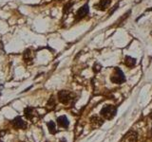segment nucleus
Returning <instances> with one entry per match:
<instances>
[{
  "mask_svg": "<svg viewBox=\"0 0 152 142\" xmlns=\"http://www.w3.org/2000/svg\"><path fill=\"white\" fill-rule=\"evenodd\" d=\"M57 123H58V125L62 128H68L69 125V121L66 116H61L57 118Z\"/></svg>",
  "mask_w": 152,
  "mask_h": 142,
  "instance_id": "obj_8",
  "label": "nucleus"
},
{
  "mask_svg": "<svg viewBox=\"0 0 152 142\" xmlns=\"http://www.w3.org/2000/svg\"><path fill=\"white\" fill-rule=\"evenodd\" d=\"M90 122H91V125L93 127L98 128V127H100L103 124L104 120H101V118H100L99 117H91V120H90Z\"/></svg>",
  "mask_w": 152,
  "mask_h": 142,
  "instance_id": "obj_9",
  "label": "nucleus"
},
{
  "mask_svg": "<svg viewBox=\"0 0 152 142\" xmlns=\"http://www.w3.org/2000/svg\"><path fill=\"white\" fill-rule=\"evenodd\" d=\"M31 50L30 49H27L25 52H24V61L26 63H28V61H31Z\"/></svg>",
  "mask_w": 152,
  "mask_h": 142,
  "instance_id": "obj_13",
  "label": "nucleus"
},
{
  "mask_svg": "<svg viewBox=\"0 0 152 142\" xmlns=\"http://www.w3.org/2000/svg\"><path fill=\"white\" fill-rule=\"evenodd\" d=\"M109 3H110V1H109V0H101V1H100V3L97 5V6H95V7H96L98 9L104 11V9H106L107 8Z\"/></svg>",
  "mask_w": 152,
  "mask_h": 142,
  "instance_id": "obj_11",
  "label": "nucleus"
},
{
  "mask_svg": "<svg viewBox=\"0 0 152 142\" xmlns=\"http://www.w3.org/2000/svg\"><path fill=\"white\" fill-rule=\"evenodd\" d=\"M89 12V8H88V4H85L82 8H80L78 9V12H76V18L77 19H82L84 18Z\"/></svg>",
  "mask_w": 152,
  "mask_h": 142,
  "instance_id": "obj_5",
  "label": "nucleus"
},
{
  "mask_svg": "<svg viewBox=\"0 0 152 142\" xmlns=\"http://www.w3.org/2000/svg\"><path fill=\"white\" fill-rule=\"evenodd\" d=\"M50 105H51L50 107H54L55 105H56V103H55V101H54V99H53V98H50V101H49V102H48V104H47V106H50Z\"/></svg>",
  "mask_w": 152,
  "mask_h": 142,
  "instance_id": "obj_14",
  "label": "nucleus"
},
{
  "mask_svg": "<svg viewBox=\"0 0 152 142\" xmlns=\"http://www.w3.org/2000/svg\"><path fill=\"white\" fill-rule=\"evenodd\" d=\"M117 114V108L113 105H107L104 108H102L101 112H100V115L101 117H103L104 120H110L112 118H114V117L116 116Z\"/></svg>",
  "mask_w": 152,
  "mask_h": 142,
  "instance_id": "obj_1",
  "label": "nucleus"
},
{
  "mask_svg": "<svg viewBox=\"0 0 152 142\" xmlns=\"http://www.w3.org/2000/svg\"><path fill=\"white\" fill-rule=\"evenodd\" d=\"M24 114H25V116L28 120H32L36 115L35 109L32 108V107H27V108L24 109Z\"/></svg>",
  "mask_w": 152,
  "mask_h": 142,
  "instance_id": "obj_7",
  "label": "nucleus"
},
{
  "mask_svg": "<svg viewBox=\"0 0 152 142\" xmlns=\"http://www.w3.org/2000/svg\"><path fill=\"white\" fill-rule=\"evenodd\" d=\"M12 125L14 126V128H16V129H25V128L27 127L26 121H24L20 117H16L12 121Z\"/></svg>",
  "mask_w": 152,
  "mask_h": 142,
  "instance_id": "obj_4",
  "label": "nucleus"
},
{
  "mask_svg": "<svg viewBox=\"0 0 152 142\" xmlns=\"http://www.w3.org/2000/svg\"><path fill=\"white\" fill-rule=\"evenodd\" d=\"M47 125H48V128H49V131L50 134L52 135H54L55 133H56V126H55V123L53 121H49L47 123Z\"/></svg>",
  "mask_w": 152,
  "mask_h": 142,
  "instance_id": "obj_12",
  "label": "nucleus"
},
{
  "mask_svg": "<svg viewBox=\"0 0 152 142\" xmlns=\"http://www.w3.org/2000/svg\"><path fill=\"white\" fill-rule=\"evenodd\" d=\"M125 64L128 66V67H133L136 64V60L134 58H132V57L126 56L125 58Z\"/></svg>",
  "mask_w": 152,
  "mask_h": 142,
  "instance_id": "obj_10",
  "label": "nucleus"
},
{
  "mask_svg": "<svg viewBox=\"0 0 152 142\" xmlns=\"http://www.w3.org/2000/svg\"><path fill=\"white\" fill-rule=\"evenodd\" d=\"M137 141V134L135 132L130 131L124 136L122 142H136Z\"/></svg>",
  "mask_w": 152,
  "mask_h": 142,
  "instance_id": "obj_6",
  "label": "nucleus"
},
{
  "mask_svg": "<svg viewBox=\"0 0 152 142\" xmlns=\"http://www.w3.org/2000/svg\"><path fill=\"white\" fill-rule=\"evenodd\" d=\"M73 97L74 95L69 91H66V90H62V91H59L58 93V99L63 104L71 103V101H73Z\"/></svg>",
  "mask_w": 152,
  "mask_h": 142,
  "instance_id": "obj_2",
  "label": "nucleus"
},
{
  "mask_svg": "<svg viewBox=\"0 0 152 142\" xmlns=\"http://www.w3.org/2000/svg\"><path fill=\"white\" fill-rule=\"evenodd\" d=\"M110 80L113 83L121 84L123 83H125V80H126L125 74H124V72L121 69L115 68V70H114V74L110 77Z\"/></svg>",
  "mask_w": 152,
  "mask_h": 142,
  "instance_id": "obj_3",
  "label": "nucleus"
},
{
  "mask_svg": "<svg viewBox=\"0 0 152 142\" xmlns=\"http://www.w3.org/2000/svg\"><path fill=\"white\" fill-rule=\"evenodd\" d=\"M71 6H72V3H69L68 5H66V6H65V9H64V12H68L69 9L71 8Z\"/></svg>",
  "mask_w": 152,
  "mask_h": 142,
  "instance_id": "obj_15",
  "label": "nucleus"
}]
</instances>
